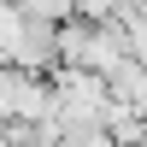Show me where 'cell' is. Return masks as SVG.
<instances>
[{
  "label": "cell",
  "mask_w": 147,
  "mask_h": 147,
  "mask_svg": "<svg viewBox=\"0 0 147 147\" xmlns=\"http://www.w3.org/2000/svg\"><path fill=\"white\" fill-rule=\"evenodd\" d=\"M106 94H112V100H124V106H147V65H141L136 53H129L124 65L106 71Z\"/></svg>",
  "instance_id": "obj_1"
},
{
  "label": "cell",
  "mask_w": 147,
  "mask_h": 147,
  "mask_svg": "<svg viewBox=\"0 0 147 147\" xmlns=\"http://www.w3.org/2000/svg\"><path fill=\"white\" fill-rule=\"evenodd\" d=\"M12 6H18L24 18H35V24H65L71 12H77L71 0H12Z\"/></svg>",
  "instance_id": "obj_2"
},
{
  "label": "cell",
  "mask_w": 147,
  "mask_h": 147,
  "mask_svg": "<svg viewBox=\"0 0 147 147\" xmlns=\"http://www.w3.org/2000/svg\"><path fill=\"white\" fill-rule=\"evenodd\" d=\"M100 147H118V141H112V136H106V141H100Z\"/></svg>",
  "instance_id": "obj_3"
},
{
  "label": "cell",
  "mask_w": 147,
  "mask_h": 147,
  "mask_svg": "<svg viewBox=\"0 0 147 147\" xmlns=\"http://www.w3.org/2000/svg\"><path fill=\"white\" fill-rule=\"evenodd\" d=\"M141 112H147V106H141Z\"/></svg>",
  "instance_id": "obj_4"
}]
</instances>
